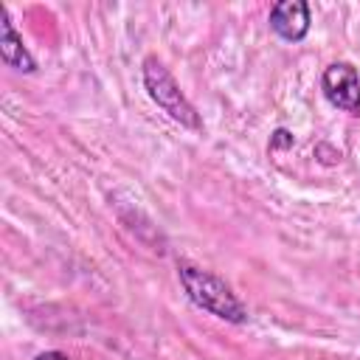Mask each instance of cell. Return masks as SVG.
Masks as SVG:
<instances>
[{
	"instance_id": "1",
	"label": "cell",
	"mask_w": 360,
	"mask_h": 360,
	"mask_svg": "<svg viewBox=\"0 0 360 360\" xmlns=\"http://www.w3.org/2000/svg\"><path fill=\"white\" fill-rule=\"evenodd\" d=\"M177 278L194 307H200L208 315H217L228 323H245L248 321V307L239 301V295L211 270H202L197 264L180 262L177 264Z\"/></svg>"
},
{
	"instance_id": "2",
	"label": "cell",
	"mask_w": 360,
	"mask_h": 360,
	"mask_svg": "<svg viewBox=\"0 0 360 360\" xmlns=\"http://www.w3.org/2000/svg\"><path fill=\"white\" fill-rule=\"evenodd\" d=\"M141 76H143V87H146L149 98H152L172 121H177V124L186 127V129H200V127H202L200 112L194 110V104L186 98V93L180 90V84L174 82V76L169 73V68H166L158 56H146V59H143Z\"/></svg>"
},
{
	"instance_id": "3",
	"label": "cell",
	"mask_w": 360,
	"mask_h": 360,
	"mask_svg": "<svg viewBox=\"0 0 360 360\" xmlns=\"http://www.w3.org/2000/svg\"><path fill=\"white\" fill-rule=\"evenodd\" d=\"M321 90L332 107L349 115H360V73L352 62H332L323 68Z\"/></svg>"
},
{
	"instance_id": "4",
	"label": "cell",
	"mask_w": 360,
	"mask_h": 360,
	"mask_svg": "<svg viewBox=\"0 0 360 360\" xmlns=\"http://www.w3.org/2000/svg\"><path fill=\"white\" fill-rule=\"evenodd\" d=\"M309 25H312V11L309 3L304 0H278L270 8V28L287 42H301L309 34Z\"/></svg>"
},
{
	"instance_id": "5",
	"label": "cell",
	"mask_w": 360,
	"mask_h": 360,
	"mask_svg": "<svg viewBox=\"0 0 360 360\" xmlns=\"http://www.w3.org/2000/svg\"><path fill=\"white\" fill-rule=\"evenodd\" d=\"M0 59L14 68V70H22V73H34L37 70V59L31 56V51L22 45V37L17 34L11 17H8V8L0 6Z\"/></svg>"
},
{
	"instance_id": "6",
	"label": "cell",
	"mask_w": 360,
	"mask_h": 360,
	"mask_svg": "<svg viewBox=\"0 0 360 360\" xmlns=\"http://www.w3.org/2000/svg\"><path fill=\"white\" fill-rule=\"evenodd\" d=\"M292 143H295V138H292L290 129H276L273 138H270V149H287V146H292Z\"/></svg>"
},
{
	"instance_id": "7",
	"label": "cell",
	"mask_w": 360,
	"mask_h": 360,
	"mask_svg": "<svg viewBox=\"0 0 360 360\" xmlns=\"http://www.w3.org/2000/svg\"><path fill=\"white\" fill-rule=\"evenodd\" d=\"M34 360H68V354H62V352H56V349H51V352H39Z\"/></svg>"
}]
</instances>
